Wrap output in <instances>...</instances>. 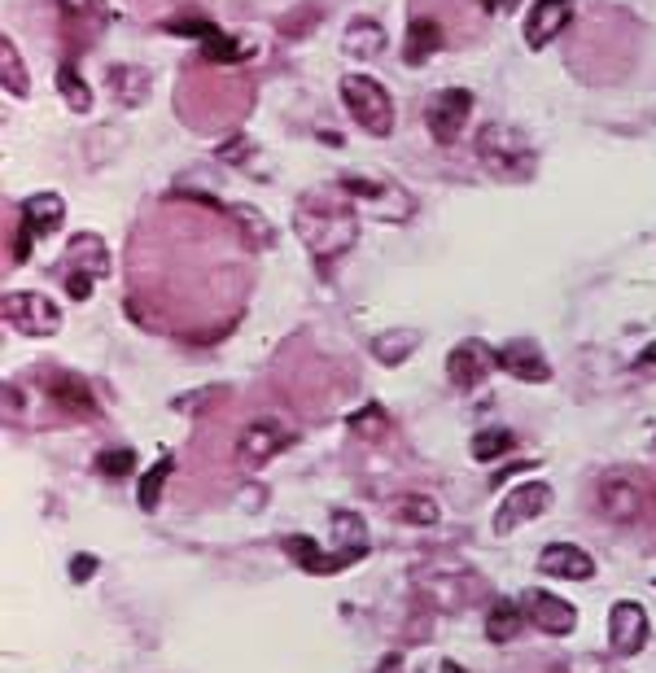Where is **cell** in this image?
Segmentation results:
<instances>
[{
  "label": "cell",
  "instance_id": "obj_1",
  "mask_svg": "<svg viewBox=\"0 0 656 673\" xmlns=\"http://www.w3.org/2000/svg\"><path fill=\"white\" fill-rule=\"evenodd\" d=\"M294 227H298V236H303V245L316 263H337L359 241L355 215L346 206H328V202H298Z\"/></svg>",
  "mask_w": 656,
  "mask_h": 673
},
{
  "label": "cell",
  "instance_id": "obj_2",
  "mask_svg": "<svg viewBox=\"0 0 656 673\" xmlns=\"http://www.w3.org/2000/svg\"><path fill=\"white\" fill-rule=\"evenodd\" d=\"M477 162L504 184H521L539 171V153H535L530 136L508 122H486L477 131Z\"/></svg>",
  "mask_w": 656,
  "mask_h": 673
},
{
  "label": "cell",
  "instance_id": "obj_3",
  "mask_svg": "<svg viewBox=\"0 0 656 673\" xmlns=\"http://www.w3.org/2000/svg\"><path fill=\"white\" fill-rule=\"evenodd\" d=\"M337 93H341V106H346V114L355 118V127H363L368 136H381V140L394 131V97L385 93V84H381V79H372V75L355 71V75H341Z\"/></svg>",
  "mask_w": 656,
  "mask_h": 673
},
{
  "label": "cell",
  "instance_id": "obj_4",
  "mask_svg": "<svg viewBox=\"0 0 656 673\" xmlns=\"http://www.w3.org/2000/svg\"><path fill=\"white\" fill-rule=\"evenodd\" d=\"M57 267H62L66 293H71L75 302H84V298L93 293V285L109 276L106 241H102L97 232H75V236L66 241V249H62V263H57Z\"/></svg>",
  "mask_w": 656,
  "mask_h": 673
},
{
  "label": "cell",
  "instance_id": "obj_5",
  "mask_svg": "<svg viewBox=\"0 0 656 673\" xmlns=\"http://www.w3.org/2000/svg\"><path fill=\"white\" fill-rule=\"evenodd\" d=\"M4 320L22 336H53L62 329V307L53 298H44V293L9 289L4 293Z\"/></svg>",
  "mask_w": 656,
  "mask_h": 673
},
{
  "label": "cell",
  "instance_id": "obj_6",
  "mask_svg": "<svg viewBox=\"0 0 656 673\" xmlns=\"http://www.w3.org/2000/svg\"><path fill=\"white\" fill-rule=\"evenodd\" d=\"M499 367V350H490L486 341H477V336H464L459 345H451V354H446V381H451V389H459V394H473L477 385H486V376Z\"/></svg>",
  "mask_w": 656,
  "mask_h": 673
},
{
  "label": "cell",
  "instance_id": "obj_7",
  "mask_svg": "<svg viewBox=\"0 0 656 673\" xmlns=\"http://www.w3.org/2000/svg\"><path fill=\"white\" fill-rule=\"evenodd\" d=\"M551 503H556V490H551L547 481H521V485L499 503V512H495V534H499V538L517 534L521 525H530V521L547 516Z\"/></svg>",
  "mask_w": 656,
  "mask_h": 673
},
{
  "label": "cell",
  "instance_id": "obj_8",
  "mask_svg": "<svg viewBox=\"0 0 656 673\" xmlns=\"http://www.w3.org/2000/svg\"><path fill=\"white\" fill-rule=\"evenodd\" d=\"M289 442H294V434H289L285 420L258 416V420H250V425L241 429V438H236V459H241L245 468H258V463H267L272 455H281Z\"/></svg>",
  "mask_w": 656,
  "mask_h": 673
},
{
  "label": "cell",
  "instance_id": "obj_9",
  "mask_svg": "<svg viewBox=\"0 0 656 673\" xmlns=\"http://www.w3.org/2000/svg\"><path fill=\"white\" fill-rule=\"evenodd\" d=\"M468 114H473V93L468 88H442V93H434V102L425 106L430 136H434L437 145H455L459 131L468 127Z\"/></svg>",
  "mask_w": 656,
  "mask_h": 673
},
{
  "label": "cell",
  "instance_id": "obj_10",
  "mask_svg": "<svg viewBox=\"0 0 656 673\" xmlns=\"http://www.w3.org/2000/svg\"><path fill=\"white\" fill-rule=\"evenodd\" d=\"M521 608H526L530 626L543 630V634H551V639H569V634L578 630V608H573L569 599L551 595V590H526V595H521Z\"/></svg>",
  "mask_w": 656,
  "mask_h": 673
},
{
  "label": "cell",
  "instance_id": "obj_11",
  "mask_svg": "<svg viewBox=\"0 0 656 673\" xmlns=\"http://www.w3.org/2000/svg\"><path fill=\"white\" fill-rule=\"evenodd\" d=\"M648 643V612L635 599H617L609 608V648L617 656H639Z\"/></svg>",
  "mask_w": 656,
  "mask_h": 673
},
{
  "label": "cell",
  "instance_id": "obj_12",
  "mask_svg": "<svg viewBox=\"0 0 656 673\" xmlns=\"http://www.w3.org/2000/svg\"><path fill=\"white\" fill-rule=\"evenodd\" d=\"M167 31L171 35H193V40H202V53L219 62V66H232V62H241V53H245V44L236 40V35H223L215 22H207V18H180V22H167Z\"/></svg>",
  "mask_w": 656,
  "mask_h": 673
},
{
  "label": "cell",
  "instance_id": "obj_13",
  "mask_svg": "<svg viewBox=\"0 0 656 673\" xmlns=\"http://www.w3.org/2000/svg\"><path fill=\"white\" fill-rule=\"evenodd\" d=\"M569 22H573V0H535L530 13H526V22H521L526 26V44L539 53Z\"/></svg>",
  "mask_w": 656,
  "mask_h": 673
},
{
  "label": "cell",
  "instance_id": "obj_14",
  "mask_svg": "<svg viewBox=\"0 0 656 673\" xmlns=\"http://www.w3.org/2000/svg\"><path fill=\"white\" fill-rule=\"evenodd\" d=\"M539 573L556 581H591L595 577V556L582 552L578 543H551L539 556Z\"/></svg>",
  "mask_w": 656,
  "mask_h": 673
},
{
  "label": "cell",
  "instance_id": "obj_15",
  "mask_svg": "<svg viewBox=\"0 0 656 673\" xmlns=\"http://www.w3.org/2000/svg\"><path fill=\"white\" fill-rule=\"evenodd\" d=\"M44 394L53 398V407H62V412H71L80 420H93L97 416V398H93L88 381L75 376V372H49L44 376Z\"/></svg>",
  "mask_w": 656,
  "mask_h": 673
},
{
  "label": "cell",
  "instance_id": "obj_16",
  "mask_svg": "<svg viewBox=\"0 0 656 673\" xmlns=\"http://www.w3.org/2000/svg\"><path fill=\"white\" fill-rule=\"evenodd\" d=\"M285 556L298 564L303 573H316V577H332V573H341V568L355 564L346 552H325L311 534H289L285 538Z\"/></svg>",
  "mask_w": 656,
  "mask_h": 673
},
{
  "label": "cell",
  "instance_id": "obj_17",
  "mask_svg": "<svg viewBox=\"0 0 656 673\" xmlns=\"http://www.w3.org/2000/svg\"><path fill=\"white\" fill-rule=\"evenodd\" d=\"M499 372H512L517 381H530V385H543L547 376H551L543 350L530 336H517V341L499 345Z\"/></svg>",
  "mask_w": 656,
  "mask_h": 673
},
{
  "label": "cell",
  "instance_id": "obj_18",
  "mask_svg": "<svg viewBox=\"0 0 656 673\" xmlns=\"http://www.w3.org/2000/svg\"><path fill=\"white\" fill-rule=\"evenodd\" d=\"M600 508L613 516V521H635L639 512H644V494H639V485H635V477L626 472H609L604 481H600Z\"/></svg>",
  "mask_w": 656,
  "mask_h": 673
},
{
  "label": "cell",
  "instance_id": "obj_19",
  "mask_svg": "<svg viewBox=\"0 0 656 673\" xmlns=\"http://www.w3.org/2000/svg\"><path fill=\"white\" fill-rule=\"evenodd\" d=\"M530 617H526V608H521V599H508V595H499L495 603H490V612H486V639L490 643H512L517 634H521V626H526Z\"/></svg>",
  "mask_w": 656,
  "mask_h": 673
},
{
  "label": "cell",
  "instance_id": "obj_20",
  "mask_svg": "<svg viewBox=\"0 0 656 673\" xmlns=\"http://www.w3.org/2000/svg\"><path fill=\"white\" fill-rule=\"evenodd\" d=\"M341 49L350 53V57H381V49H385V26L377 22V18H350L346 22V31H341Z\"/></svg>",
  "mask_w": 656,
  "mask_h": 673
},
{
  "label": "cell",
  "instance_id": "obj_21",
  "mask_svg": "<svg viewBox=\"0 0 656 673\" xmlns=\"http://www.w3.org/2000/svg\"><path fill=\"white\" fill-rule=\"evenodd\" d=\"M328 530H332V543H337V552H346L350 560L359 564L368 556V525H363V516L359 512H332L328 516Z\"/></svg>",
  "mask_w": 656,
  "mask_h": 673
},
{
  "label": "cell",
  "instance_id": "obj_22",
  "mask_svg": "<svg viewBox=\"0 0 656 673\" xmlns=\"http://www.w3.org/2000/svg\"><path fill=\"white\" fill-rule=\"evenodd\" d=\"M62 220H66V202H62L57 193H31V197L22 202V227H31L35 236L57 232Z\"/></svg>",
  "mask_w": 656,
  "mask_h": 673
},
{
  "label": "cell",
  "instance_id": "obj_23",
  "mask_svg": "<svg viewBox=\"0 0 656 673\" xmlns=\"http://www.w3.org/2000/svg\"><path fill=\"white\" fill-rule=\"evenodd\" d=\"M337 184H341V189H346L350 197H363V202H368V206H372V211H377L381 220H399V211H394V206H385V197H403V189H394L390 180H363V175H341Z\"/></svg>",
  "mask_w": 656,
  "mask_h": 673
},
{
  "label": "cell",
  "instance_id": "obj_24",
  "mask_svg": "<svg viewBox=\"0 0 656 673\" xmlns=\"http://www.w3.org/2000/svg\"><path fill=\"white\" fill-rule=\"evenodd\" d=\"M198 197H207V193H198ZM207 202H211V197H207ZM211 206H219V211H223L232 224L241 227V232H245V241H250L254 249H272V245H276V227L267 224V220H263L254 206H228V202H211Z\"/></svg>",
  "mask_w": 656,
  "mask_h": 673
},
{
  "label": "cell",
  "instance_id": "obj_25",
  "mask_svg": "<svg viewBox=\"0 0 656 673\" xmlns=\"http://www.w3.org/2000/svg\"><path fill=\"white\" fill-rule=\"evenodd\" d=\"M442 26H437L434 18H412V26H408V40H403V62L408 66H421V62H430L437 49H442Z\"/></svg>",
  "mask_w": 656,
  "mask_h": 673
},
{
  "label": "cell",
  "instance_id": "obj_26",
  "mask_svg": "<svg viewBox=\"0 0 656 673\" xmlns=\"http://www.w3.org/2000/svg\"><path fill=\"white\" fill-rule=\"evenodd\" d=\"M0 84H4L9 97H31V79H27V71H22L18 44H13L9 35L0 40Z\"/></svg>",
  "mask_w": 656,
  "mask_h": 673
},
{
  "label": "cell",
  "instance_id": "obj_27",
  "mask_svg": "<svg viewBox=\"0 0 656 673\" xmlns=\"http://www.w3.org/2000/svg\"><path fill=\"white\" fill-rule=\"evenodd\" d=\"M394 516H399L403 525L434 530L437 521H442V508H437L430 494H403V499H394Z\"/></svg>",
  "mask_w": 656,
  "mask_h": 673
},
{
  "label": "cell",
  "instance_id": "obj_28",
  "mask_svg": "<svg viewBox=\"0 0 656 673\" xmlns=\"http://www.w3.org/2000/svg\"><path fill=\"white\" fill-rule=\"evenodd\" d=\"M416 345H421V333H412V329H394V333H381L377 341H372V354H377L385 367H399Z\"/></svg>",
  "mask_w": 656,
  "mask_h": 673
},
{
  "label": "cell",
  "instance_id": "obj_29",
  "mask_svg": "<svg viewBox=\"0 0 656 673\" xmlns=\"http://www.w3.org/2000/svg\"><path fill=\"white\" fill-rule=\"evenodd\" d=\"M512 447H517V434H512V429H482L468 450H473L477 463H495V459L512 455Z\"/></svg>",
  "mask_w": 656,
  "mask_h": 673
},
{
  "label": "cell",
  "instance_id": "obj_30",
  "mask_svg": "<svg viewBox=\"0 0 656 673\" xmlns=\"http://www.w3.org/2000/svg\"><path fill=\"white\" fill-rule=\"evenodd\" d=\"M109 84L118 88V102L123 106H140L145 93H149V71H136V66H114L109 71Z\"/></svg>",
  "mask_w": 656,
  "mask_h": 673
},
{
  "label": "cell",
  "instance_id": "obj_31",
  "mask_svg": "<svg viewBox=\"0 0 656 673\" xmlns=\"http://www.w3.org/2000/svg\"><path fill=\"white\" fill-rule=\"evenodd\" d=\"M171 472H176V459L162 455V459L140 477V508H145V512H158V503H162V485H167Z\"/></svg>",
  "mask_w": 656,
  "mask_h": 673
},
{
  "label": "cell",
  "instance_id": "obj_32",
  "mask_svg": "<svg viewBox=\"0 0 656 673\" xmlns=\"http://www.w3.org/2000/svg\"><path fill=\"white\" fill-rule=\"evenodd\" d=\"M57 88H62L66 106H71L75 114L93 110V93H88V84L80 79V71H75V66H62V71H57Z\"/></svg>",
  "mask_w": 656,
  "mask_h": 673
},
{
  "label": "cell",
  "instance_id": "obj_33",
  "mask_svg": "<svg viewBox=\"0 0 656 673\" xmlns=\"http://www.w3.org/2000/svg\"><path fill=\"white\" fill-rule=\"evenodd\" d=\"M66 22H84V26H106L109 4L106 0H57Z\"/></svg>",
  "mask_w": 656,
  "mask_h": 673
},
{
  "label": "cell",
  "instance_id": "obj_34",
  "mask_svg": "<svg viewBox=\"0 0 656 673\" xmlns=\"http://www.w3.org/2000/svg\"><path fill=\"white\" fill-rule=\"evenodd\" d=\"M97 472L109 477V481H118V477H131L136 472V450H102L97 455Z\"/></svg>",
  "mask_w": 656,
  "mask_h": 673
},
{
  "label": "cell",
  "instance_id": "obj_35",
  "mask_svg": "<svg viewBox=\"0 0 656 673\" xmlns=\"http://www.w3.org/2000/svg\"><path fill=\"white\" fill-rule=\"evenodd\" d=\"M631 372H635V376H644V381H656V341H648V345L635 354Z\"/></svg>",
  "mask_w": 656,
  "mask_h": 673
},
{
  "label": "cell",
  "instance_id": "obj_36",
  "mask_svg": "<svg viewBox=\"0 0 656 673\" xmlns=\"http://www.w3.org/2000/svg\"><path fill=\"white\" fill-rule=\"evenodd\" d=\"M350 429H355V434H363V429H372V434H385V416H381V407L372 403L363 416H355V420H350Z\"/></svg>",
  "mask_w": 656,
  "mask_h": 673
},
{
  "label": "cell",
  "instance_id": "obj_37",
  "mask_svg": "<svg viewBox=\"0 0 656 673\" xmlns=\"http://www.w3.org/2000/svg\"><path fill=\"white\" fill-rule=\"evenodd\" d=\"M97 573V560L93 556H75V564H71V581H88Z\"/></svg>",
  "mask_w": 656,
  "mask_h": 673
},
{
  "label": "cell",
  "instance_id": "obj_38",
  "mask_svg": "<svg viewBox=\"0 0 656 673\" xmlns=\"http://www.w3.org/2000/svg\"><path fill=\"white\" fill-rule=\"evenodd\" d=\"M377 673H403V652H390V656L377 665Z\"/></svg>",
  "mask_w": 656,
  "mask_h": 673
},
{
  "label": "cell",
  "instance_id": "obj_39",
  "mask_svg": "<svg viewBox=\"0 0 656 673\" xmlns=\"http://www.w3.org/2000/svg\"><path fill=\"white\" fill-rule=\"evenodd\" d=\"M442 673H468V670H464V665H455V661H446V665H442Z\"/></svg>",
  "mask_w": 656,
  "mask_h": 673
},
{
  "label": "cell",
  "instance_id": "obj_40",
  "mask_svg": "<svg viewBox=\"0 0 656 673\" xmlns=\"http://www.w3.org/2000/svg\"><path fill=\"white\" fill-rule=\"evenodd\" d=\"M653 447H656V442H653Z\"/></svg>",
  "mask_w": 656,
  "mask_h": 673
}]
</instances>
